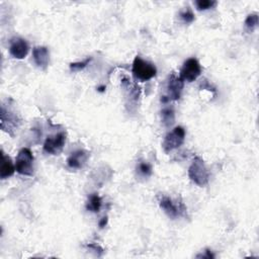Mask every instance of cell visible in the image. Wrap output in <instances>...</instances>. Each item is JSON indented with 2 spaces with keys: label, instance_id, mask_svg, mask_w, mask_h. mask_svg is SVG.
Listing matches in <instances>:
<instances>
[{
  "label": "cell",
  "instance_id": "cell-22",
  "mask_svg": "<svg viewBox=\"0 0 259 259\" xmlns=\"http://www.w3.org/2000/svg\"><path fill=\"white\" fill-rule=\"evenodd\" d=\"M107 221H108L107 217L102 218V219L99 221V227H100V228H104V227H105V225L107 224Z\"/></svg>",
  "mask_w": 259,
  "mask_h": 259
},
{
  "label": "cell",
  "instance_id": "cell-8",
  "mask_svg": "<svg viewBox=\"0 0 259 259\" xmlns=\"http://www.w3.org/2000/svg\"><path fill=\"white\" fill-rule=\"evenodd\" d=\"M66 133L61 132L54 136H49L44 143V152L50 155H59L65 146L66 143Z\"/></svg>",
  "mask_w": 259,
  "mask_h": 259
},
{
  "label": "cell",
  "instance_id": "cell-9",
  "mask_svg": "<svg viewBox=\"0 0 259 259\" xmlns=\"http://www.w3.org/2000/svg\"><path fill=\"white\" fill-rule=\"evenodd\" d=\"M184 87V81L172 73L167 81V97L169 100H178L181 97V93Z\"/></svg>",
  "mask_w": 259,
  "mask_h": 259
},
{
  "label": "cell",
  "instance_id": "cell-21",
  "mask_svg": "<svg viewBox=\"0 0 259 259\" xmlns=\"http://www.w3.org/2000/svg\"><path fill=\"white\" fill-rule=\"evenodd\" d=\"M196 257H197V258H208V259H210V258H213V257H214V255L211 253V251H210V250L206 249V250L204 251V253H203V254L197 255Z\"/></svg>",
  "mask_w": 259,
  "mask_h": 259
},
{
  "label": "cell",
  "instance_id": "cell-20",
  "mask_svg": "<svg viewBox=\"0 0 259 259\" xmlns=\"http://www.w3.org/2000/svg\"><path fill=\"white\" fill-rule=\"evenodd\" d=\"M179 16L183 20V22H185V23H191V22H193V20L195 18L192 10L189 7H186V9L180 11Z\"/></svg>",
  "mask_w": 259,
  "mask_h": 259
},
{
  "label": "cell",
  "instance_id": "cell-7",
  "mask_svg": "<svg viewBox=\"0 0 259 259\" xmlns=\"http://www.w3.org/2000/svg\"><path fill=\"white\" fill-rule=\"evenodd\" d=\"M201 74V66L199 62L195 58L187 59L179 72V77L185 82H193L195 81Z\"/></svg>",
  "mask_w": 259,
  "mask_h": 259
},
{
  "label": "cell",
  "instance_id": "cell-2",
  "mask_svg": "<svg viewBox=\"0 0 259 259\" xmlns=\"http://www.w3.org/2000/svg\"><path fill=\"white\" fill-rule=\"evenodd\" d=\"M188 176L196 185L202 187L208 183L209 180V172L205 167L203 160L200 157H195L189 168H188Z\"/></svg>",
  "mask_w": 259,
  "mask_h": 259
},
{
  "label": "cell",
  "instance_id": "cell-18",
  "mask_svg": "<svg viewBox=\"0 0 259 259\" xmlns=\"http://www.w3.org/2000/svg\"><path fill=\"white\" fill-rule=\"evenodd\" d=\"M92 61V58L91 57H88L86 58L84 61L82 62H75V63H71L69 68H70V71L71 72H79V71H82L83 69H85L89 63Z\"/></svg>",
  "mask_w": 259,
  "mask_h": 259
},
{
  "label": "cell",
  "instance_id": "cell-4",
  "mask_svg": "<svg viewBox=\"0 0 259 259\" xmlns=\"http://www.w3.org/2000/svg\"><path fill=\"white\" fill-rule=\"evenodd\" d=\"M33 161H34V158L31 151L28 148H22L16 156V160H15L16 172L20 175L32 176L34 173Z\"/></svg>",
  "mask_w": 259,
  "mask_h": 259
},
{
  "label": "cell",
  "instance_id": "cell-1",
  "mask_svg": "<svg viewBox=\"0 0 259 259\" xmlns=\"http://www.w3.org/2000/svg\"><path fill=\"white\" fill-rule=\"evenodd\" d=\"M132 73L137 80L146 82L156 76L157 69L154 64L143 60L140 56H136L132 66Z\"/></svg>",
  "mask_w": 259,
  "mask_h": 259
},
{
  "label": "cell",
  "instance_id": "cell-10",
  "mask_svg": "<svg viewBox=\"0 0 259 259\" xmlns=\"http://www.w3.org/2000/svg\"><path fill=\"white\" fill-rule=\"evenodd\" d=\"M29 51V47L27 41L19 36H15L12 37L10 39V44H9V53L10 55L18 60L24 59Z\"/></svg>",
  "mask_w": 259,
  "mask_h": 259
},
{
  "label": "cell",
  "instance_id": "cell-16",
  "mask_svg": "<svg viewBox=\"0 0 259 259\" xmlns=\"http://www.w3.org/2000/svg\"><path fill=\"white\" fill-rule=\"evenodd\" d=\"M136 173L141 178H149L153 173V169L149 163L140 161L136 166Z\"/></svg>",
  "mask_w": 259,
  "mask_h": 259
},
{
  "label": "cell",
  "instance_id": "cell-5",
  "mask_svg": "<svg viewBox=\"0 0 259 259\" xmlns=\"http://www.w3.org/2000/svg\"><path fill=\"white\" fill-rule=\"evenodd\" d=\"M185 140V130L182 126H175L169 132L162 143V148L165 153H170L173 150L182 146Z\"/></svg>",
  "mask_w": 259,
  "mask_h": 259
},
{
  "label": "cell",
  "instance_id": "cell-6",
  "mask_svg": "<svg viewBox=\"0 0 259 259\" xmlns=\"http://www.w3.org/2000/svg\"><path fill=\"white\" fill-rule=\"evenodd\" d=\"M21 122L20 117L17 113H15L12 109L6 108L5 104H2L1 106V128L9 134L10 136H13V132L18 128L19 124Z\"/></svg>",
  "mask_w": 259,
  "mask_h": 259
},
{
  "label": "cell",
  "instance_id": "cell-3",
  "mask_svg": "<svg viewBox=\"0 0 259 259\" xmlns=\"http://www.w3.org/2000/svg\"><path fill=\"white\" fill-rule=\"evenodd\" d=\"M158 201L161 209L172 220L186 214V207L180 200H174L167 195H161Z\"/></svg>",
  "mask_w": 259,
  "mask_h": 259
},
{
  "label": "cell",
  "instance_id": "cell-19",
  "mask_svg": "<svg viewBox=\"0 0 259 259\" xmlns=\"http://www.w3.org/2000/svg\"><path fill=\"white\" fill-rule=\"evenodd\" d=\"M217 5V1L213 0H197L195 1V6L197 10L204 11L213 8Z\"/></svg>",
  "mask_w": 259,
  "mask_h": 259
},
{
  "label": "cell",
  "instance_id": "cell-12",
  "mask_svg": "<svg viewBox=\"0 0 259 259\" xmlns=\"http://www.w3.org/2000/svg\"><path fill=\"white\" fill-rule=\"evenodd\" d=\"M32 59L40 70H47L50 62V53L47 47L38 46L32 50Z\"/></svg>",
  "mask_w": 259,
  "mask_h": 259
},
{
  "label": "cell",
  "instance_id": "cell-11",
  "mask_svg": "<svg viewBox=\"0 0 259 259\" xmlns=\"http://www.w3.org/2000/svg\"><path fill=\"white\" fill-rule=\"evenodd\" d=\"M89 159V153L85 150H77L70 154L67 158V165L71 169H81L85 166Z\"/></svg>",
  "mask_w": 259,
  "mask_h": 259
},
{
  "label": "cell",
  "instance_id": "cell-15",
  "mask_svg": "<svg viewBox=\"0 0 259 259\" xmlns=\"http://www.w3.org/2000/svg\"><path fill=\"white\" fill-rule=\"evenodd\" d=\"M162 122L165 126H171L175 122V111L173 107H164L161 111Z\"/></svg>",
  "mask_w": 259,
  "mask_h": 259
},
{
  "label": "cell",
  "instance_id": "cell-14",
  "mask_svg": "<svg viewBox=\"0 0 259 259\" xmlns=\"http://www.w3.org/2000/svg\"><path fill=\"white\" fill-rule=\"evenodd\" d=\"M101 204H102L101 197L96 193H92L88 196V200L86 202V209L88 211L98 212L101 208Z\"/></svg>",
  "mask_w": 259,
  "mask_h": 259
},
{
  "label": "cell",
  "instance_id": "cell-17",
  "mask_svg": "<svg viewBox=\"0 0 259 259\" xmlns=\"http://www.w3.org/2000/svg\"><path fill=\"white\" fill-rule=\"evenodd\" d=\"M259 22V18H258V14L257 13H251L249 14L246 19H245V27L249 30V31H253Z\"/></svg>",
  "mask_w": 259,
  "mask_h": 259
},
{
  "label": "cell",
  "instance_id": "cell-23",
  "mask_svg": "<svg viewBox=\"0 0 259 259\" xmlns=\"http://www.w3.org/2000/svg\"><path fill=\"white\" fill-rule=\"evenodd\" d=\"M104 89H105V86H101V87H99V88H98V91L102 92V91H104Z\"/></svg>",
  "mask_w": 259,
  "mask_h": 259
},
{
  "label": "cell",
  "instance_id": "cell-13",
  "mask_svg": "<svg viewBox=\"0 0 259 259\" xmlns=\"http://www.w3.org/2000/svg\"><path fill=\"white\" fill-rule=\"evenodd\" d=\"M1 156H2V162H1V167H0V178L6 179V178L12 176L16 169H15V165H13L10 157L5 155L3 151H2Z\"/></svg>",
  "mask_w": 259,
  "mask_h": 259
}]
</instances>
